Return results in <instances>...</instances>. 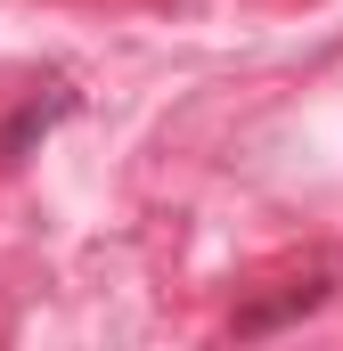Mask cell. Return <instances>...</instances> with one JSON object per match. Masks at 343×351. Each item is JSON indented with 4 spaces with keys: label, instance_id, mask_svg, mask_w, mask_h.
<instances>
[{
    "label": "cell",
    "instance_id": "6da1fadb",
    "mask_svg": "<svg viewBox=\"0 0 343 351\" xmlns=\"http://www.w3.org/2000/svg\"><path fill=\"white\" fill-rule=\"evenodd\" d=\"M327 302V278H303V286H286V294H270V302H246L237 311V335H270V327H286V319H303V311H319Z\"/></svg>",
    "mask_w": 343,
    "mask_h": 351
}]
</instances>
